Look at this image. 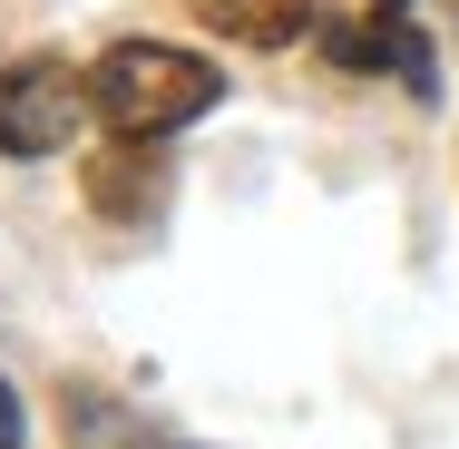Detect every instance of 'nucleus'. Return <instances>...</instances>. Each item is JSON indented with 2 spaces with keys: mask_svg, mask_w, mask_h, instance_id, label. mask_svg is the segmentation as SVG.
<instances>
[{
  "mask_svg": "<svg viewBox=\"0 0 459 449\" xmlns=\"http://www.w3.org/2000/svg\"><path fill=\"white\" fill-rule=\"evenodd\" d=\"M20 430H30V420H20V391L0 381V449H20Z\"/></svg>",
  "mask_w": 459,
  "mask_h": 449,
  "instance_id": "39448f33",
  "label": "nucleus"
},
{
  "mask_svg": "<svg viewBox=\"0 0 459 449\" xmlns=\"http://www.w3.org/2000/svg\"><path fill=\"white\" fill-rule=\"evenodd\" d=\"M98 117L117 127V137H167V127H186V117H205L215 98H225V79L195 59V49H167V39H117L108 59H98Z\"/></svg>",
  "mask_w": 459,
  "mask_h": 449,
  "instance_id": "f257e3e1",
  "label": "nucleus"
},
{
  "mask_svg": "<svg viewBox=\"0 0 459 449\" xmlns=\"http://www.w3.org/2000/svg\"><path fill=\"white\" fill-rule=\"evenodd\" d=\"M89 98L98 89H79L69 59H20V69L0 79V157H69Z\"/></svg>",
  "mask_w": 459,
  "mask_h": 449,
  "instance_id": "f03ea898",
  "label": "nucleus"
},
{
  "mask_svg": "<svg viewBox=\"0 0 459 449\" xmlns=\"http://www.w3.org/2000/svg\"><path fill=\"white\" fill-rule=\"evenodd\" d=\"M215 39H245V49H283L313 30V0H186Z\"/></svg>",
  "mask_w": 459,
  "mask_h": 449,
  "instance_id": "20e7f679",
  "label": "nucleus"
},
{
  "mask_svg": "<svg viewBox=\"0 0 459 449\" xmlns=\"http://www.w3.org/2000/svg\"><path fill=\"white\" fill-rule=\"evenodd\" d=\"M89 205L117 215V225H147V215L167 205V157H157V137H117L108 157H89Z\"/></svg>",
  "mask_w": 459,
  "mask_h": 449,
  "instance_id": "7ed1b4c3",
  "label": "nucleus"
}]
</instances>
